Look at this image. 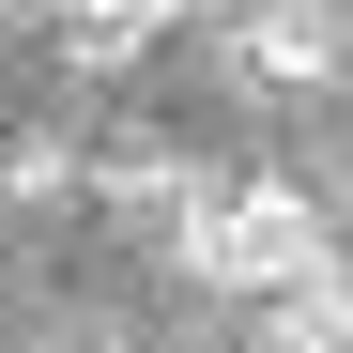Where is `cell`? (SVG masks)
I'll return each mask as SVG.
<instances>
[{
    "label": "cell",
    "instance_id": "4",
    "mask_svg": "<svg viewBox=\"0 0 353 353\" xmlns=\"http://www.w3.org/2000/svg\"><path fill=\"white\" fill-rule=\"evenodd\" d=\"M261 353H353V292H338V276L261 292Z\"/></svg>",
    "mask_w": 353,
    "mask_h": 353
},
{
    "label": "cell",
    "instance_id": "1",
    "mask_svg": "<svg viewBox=\"0 0 353 353\" xmlns=\"http://www.w3.org/2000/svg\"><path fill=\"white\" fill-rule=\"evenodd\" d=\"M169 261H185L200 292H307V276H338L323 200H307V185H276V169H246V185L185 200V215H169Z\"/></svg>",
    "mask_w": 353,
    "mask_h": 353
},
{
    "label": "cell",
    "instance_id": "2",
    "mask_svg": "<svg viewBox=\"0 0 353 353\" xmlns=\"http://www.w3.org/2000/svg\"><path fill=\"white\" fill-rule=\"evenodd\" d=\"M230 77H246V92H323V77H353L338 0H261V16H230Z\"/></svg>",
    "mask_w": 353,
    "mask_h": 353
},
{
    "label": "cell",
    "instance_id": "3",
    "mask_svg": "<svg viewBox=\"0 0 353 353\" xmlns=\"http://www.w3.org/2000/svg\"><path fill=\"white\" fill-rule=\"evenodd\" d=\"M169 16H185V0H92V16L62 31V62H77V77H123V62H139V46L169 31Z\"/></svg>",
    "mask_w": 353,
    "mask_h": 353
},
{
    "label": "cell",
    "instance_id": "5",
    "mask_svg": "<svg viewBox=\"0 0 353 353\" xmlns=\"http://www.w3.org/2000/svg\"><path fill=\"white\" fill-rule=\"evenodd\" d=\"M77 185H92V154H77V139H16V154H0V200H31V215H46V200H77Z\"/></svg>",
    "mask_w": 353,
    "mask_h": 353
},
{
    "label": "cell",
    "instance_id": "6",
    "mask_svg": "<svg viewBox=\"0 0 353 353\" xmlns=\"http://www.w3.org/2000/svg\"><path fill=\"white\" fill-rule=\"evenodd\" d=\"M338 31H353V0H338Z\"/></svg>",
    "mask_w": 353,
    "mask_h": 353
},
{
    "label": "cell",
    "instance_id": "7",
    "mask_svg": "<svg viewBox=\"0 0 353 353\" xmlns=\"http://www.w3.org/2000/svg\"><path fill=\"white\" fill-rule=\"evenodd\" d=\"M77 16H92V0H77ZM77 16H62V31H77Z\"/></svg>",
    "mask_w": 353,
    "mask_h": 353
}]
</instances>
